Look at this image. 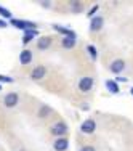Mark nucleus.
I'll return each mask as SVG.
<instances>
[{"mask_svg":"<svg viewBox=\"0 0 133 151\" xmlns=\"http://www.w3.org/2000/svg\"><path fill=\"white\" fill-rule=\"evenodd\" d=\"M103 23H104L103 16H93V18H91V23H90V31L91 32H98V31L103 27Z\"/></svg>","mask_w":133,"mask_h":151,"instance_id":"obj_1","label":"nucleus"},{"mask_svg":"<svg viewBox=\"0 0 133 151\" xmlns=\"http://www.w3.org/2000/svg\"><path fill=\"white\" fill-rule=\"evenodd\" d=\"M67 132V125L64 122H56L53 127H52V135H56V137H61Z\"/></svg>","mask_w":133,"mask_h":151,"instance_id":"obj_2","label":"nucleus"},{"mask_svg":"<svg viewBox=\"0 0 133 151\" xmlns=\"http://www.w3.org/2000/svg\"><path fill=\"white\" fill-rule=\"evenodd\" d=\"M11 24L19 27L23 31H27V29H35V24L34 23H29V21H19V19H11Z\"/></svg>","mask_w":133,"mask_h":151,"instance_id":"obj_3","label":"nucleus"},{"mask_svg":"<svg viewBox=\"0 0 133 151\" xmlns=\"http://www.w3.org/2000/svg\"><path fill=\"white\" fill-rule=\"evenodd\" d=\"M91 87H93V79H91V77H83V79H80L79 88H80L82 92H88Z\"/></svg>","mask_w":133,"mask_h":151,"instance_id":"obj_4","label":"nucleus"},{"mask_svg":"<svg viewBox=\"0 0 133 151\" xmlns=\"http://www.w3.org/2000/svg\"><path fill=\"white\" fill-rule=\"evenodd\" d=\"M3 103H5L6 108H13V106L18 103V95H16V93H8V95H5V100H3Z\"/></svg>","mask_w":133,"mask_h":151,"instance_id":"obj_5","label":"nucleus"},{"mask_svg":"<svg viewBox=\"0 0 133 151\" xmlns=\"http://www.w3.org/2000/svg\"><path fill=\"white\" fill-rule=\"evenodd\" d=\"M95 121L93 119H88V121H83V124L80 125V129H82V132L83 133H91L95 130Z\"/></svg>","mask_w":133,"mask_h":151,"instance_id":"obj_6","label":"nucleus"},{"mask_svg":"<svg viewBox=\"0 0 133 151\" xmlns=\"http://www.w3.org/2000/svg\"><path fill=\"white\" fill-rule=\"evenodd\" d=\"M124 68H125V63L122 60H115V61H112V63H111V71H112V73H115V74L122 73Z\"/></svg>","mask_w":133,"mask_h":151,"instance_id":"obj_7","label":"nucleus"},{"mask_svg":"<svg viewBox=\"0 0 133 151\" xmlns=\"http://www.w3.org/2000/svg\"><path fill=\"white\" fill-rule=\"evenodd\" d=\"M50 43H52V37H40V39L37 40V47H39L40 50H47L50 47Z\"/></svg>","mask_w":133,"mask_h":151,"instance_id":"obj_8","label":"nucleus"},{"mask_svg":"<svg viewBox=\"0 0 133 151\" xmlns=\"http://www.w3.org/2000/svg\"><path fill=\"white\" fill-rule=\"evenodd\" d=\"M45 68L43 66H37V68H34L32 69V73H30V77L32 79H42L43 76H45Z\"/></svg>","mask_w":133,"mask_h":151,"instance_id":"obj_9","label":"nucleus"},{"mask_svg":"<svg viewBox=\"0 0 133 151\" xmlns=\"http://www.w3.org/2000/svg\"><path fill=\"white\" fill-rule=\"evenodd\" d=\"M30 60H32V53H30L29 50H23L21 55H19V61H21V64H29Z\"/></svg>","mask_w":133,"mask_h":151,"instance_id":"obj_10","label":"nucleus"},{"mask_svg":"<svg viewBox=\"0 0 133 151\" xmlns=\"http://www.w3.org/2000/svg\"><path fill=\"white\" fill-rule=\"evenodd\" d=\"M67 148V140L66 138H59L54 142V150L56 151H64Z\"/></svg>","mask_w":133,"mask_h":151,"instance_id":"obj_11","label":"nucleus"},{"mask_svg":"<svg viewBox=\"0 0 133 151\" xmlns=\"http://www.w3.org/2000/svg\"><path fill=\"white\" fill-rule=\"evenodd\" d=\"M53 29H54V31H58V32H61V34H66L67 37H76V34H74L72 31H69L67 27H63V26L54 24V26H53Z\"/></svg>","mask_w":133,"mask_h":151,"instance_id":"obj_12","label":"nucleus"},{"mask_svg":"<svg viewBox=\"0 0 133 151\" xmlns=\"http://www.w3.org/2000/svg\"><path fill=\"white\" fill-rule=\"evenodd\" d=\"M61 45H63L64 48H72V47L76 45V37H66V39H63Z\"/></svg>","mask_w":133,"mask_h":151,"instance_id":"obj_13","label":"nucleus"},{"mask_svg":"<svg viewBox=\"0 0 133 151\" xmlns=\"http://www.w3.org/2000/svg\"><path fill=\"white\" fill-rule=\"evenodd\" d=\"M106 87H108V90L111 92V93H117L119 92V87H117V84H115L114 80H106Z\"/></svg>","mask_w":133,"mask_h":151,"instance_id":"obj_14","label":"nucleus"},{"mask_svg":"<svg viewBox=\"0 0 133 151\" xmlns=\"http://www.w3.org/2000/svg\"><path fill=\"white\" fill-rule=\"evenodd\" d=\"M71 8H72V11H82V8H83V6H82V2H71Z\"/></svg>","mask_w":133,"mask_h":151,"instance_id":"obj_15","label":"nucleus"},{"mask_svg":"<svg viewBox=\"0 0 133 151\" xmlns=\"http://www.w3.org/2000/svg\"><path fill=\"white\" fill-rule=\"evenodd\" d=\"M50 113H52V108H50V106H42V109L39 111V116L40 118H45L47 114H50Z\"/></svg>","mask_w":133,"mask_h":151,"instance_id":"obj_16","label":"nucleus"},{"mask_svg":"<svg viewBox=\"0 0 133 151\" xmlns=\"http://www.w3.org/2000/svg\"><path fill=\"white\" fill-rule=\"evenodd\" d=\"M0 15H2L3 18H11V13H10L8 10H5L3 6H0Z\"/></svg>","mask_w":133,"mask_h":151,"instance_id":"obj_17","label":"nucleus"},{"mask_svg":"<svg viewBox=\"0 0 133 151\" xmlns=\"http://www.w3.org/2000/svg\"><path fill=\"white\" fill-rule=\"evenodd\" d=\"M88 51H90V55H91V60H96V50L91 45H88Z\"/></svg>","mask_w":133,"mask_h":151,"instance_id":"obj_18","label":"nucleus"},{"mask_svg":"<svg viewBox=\"0 0 133 151\" xmlns=\"http://www.w3.org/2000/svg\"><path fill=\"white\" fill-rule=\"evenodd\" d=\"M0 80H2V82H8V84H11L13 79H11V77H6V76H0Z\"/></svg>","mask_w":133,"mask_h":151,"instance_id":"obj_19","label":"nucleus"},{"mask_svg":"<svg viewBox=\"0 0 133 151\" xmlns=\"http://www.w3.org/2000/svg\"><path fill=\"white\" fill-rule=\"evenodd\" d=\"M80 151H95V148H93V146H82V148H80Z\"/></svg>","mask_w":133,"mask_h":151,"instance_id":"obj_20","label":"nucleus"},{"mask_svg":"<svg viewBox=\"0 0 133 151\" xmlns=\"http://www.w3.org/2000/svg\"><path fill=\"white\" fill-rule=\"evenodd\" d=\"M42 6H45V8H48V6H50V2H42Z\"/></svg>","mask_w":133,"mask_h":151,"instance_id":"obj_21","label":"nucleus"},{"mask_svg":"<svg viewBox=\"0 0 133 151\" xmlns=\"http://www.w3.org/2000/svg\"><path fill=\"white\" fill-rule=\"evenodd\" d=\"M5 26H6V24H5V23H3V21H2V19H0V27H5Z\"/></svg>","mask_w":133,"mask_h":151,"instance_id":"obj_22","label":"nucleus"},{"mask_svg":"<svg viewBox=\"0 0 133 151\" xmlns=\"http://www.w3.org/2000/svg\"><path fill=\"white\" fill-rule=\"evenodd\" d=\"M132 93H133V88H132Z\"/></svg>","mask_w":133,"mask_h":151,"instance_id":"obj_23","label":"nucleus"},{"mask_svg":"<svg viewBox=\"0 0 133 151\" xmlns=\"http://www.w3.org/2000/svg\"><path fill=\"white\" fill-rule=\"evenodd\" d=\"M0 90H2V87H0Z\"/></svg>","mask_w":133,"mask_h":151,"instance_id":"obj_24","label":"nucleus"}]
</instances>
